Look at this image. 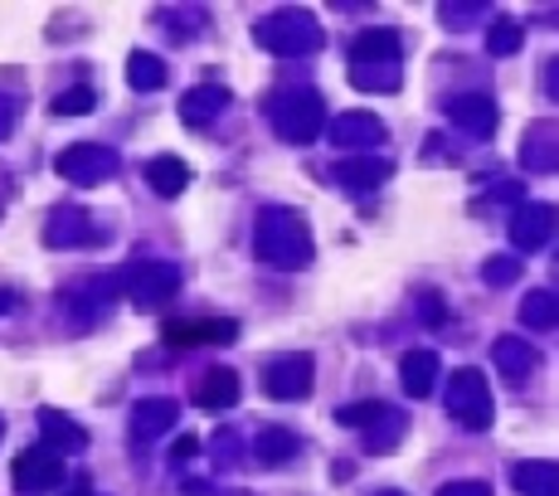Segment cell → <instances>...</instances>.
<instances>
[{
  "mask_svg": "<svg viewBox=\"0 0 559 496\" xmlns=\"http://www.w3.org/2000/svg\"><path fill=\"white\" fill-rule=\"evenodd\" d=\"M45 234H49V244L74 248V244H88L92 239V224H88V214H83L78 204H59V210L49 214Z\"/></svg>",
  "mask_w": 559,
  "mask_h": 496,
  "instance_id": "17",
  "label": "cell"
},
{
  "mask_svg": "<svg viewBox=\"0 0 559 496\" xmlns=\"http://www.w3.org/2000/svg\"><path fill=\"white\" fill-rule=\"evenodd\" d=\"M511 482L521 496H559V462H515Z\"/></svg>",
  "mask_w": 559,
  "mask_h": 496,
  "instance_id": "22",
  "label": "cell"
},
{
  "mask_svg": "<svg viewBox=\"0 0 559 496\" xmlns=\"http://www.w3.org/2000/svg\"><path fill=\"white\" fill-rule=\"evenodd\" d=\"M117 277H122V293H127L137 307L171 302L175 287H181V273H175L171 263H137V268H127V273H117Z\"/></svg>",
  "mask_w": 559,
  "mask_h": 496,
  "instance_id": "7",
  "label": "cell"
},
{
  "mask_svg": "<svg viewBox=\"0 0 559 496\" xmlns=\"http://www.w3.org/2000/svg\"><path fill=\"white\" fill-rule=\"evenodd\" d=\"M224 108H229V88H220V83H200L195 92H185L181 98V122L204 127V122H214Z\"/></svg>",
  "mask_w": 559,
  "mask_h": 496,
  "instance_id": "14",
  "label": "cell"
},
{
  "mask_svg": "<svg viewBox=\"0 0 559 496\" xmlns=\"http://www.w3.org/2000/svg\"><path fill=\"white\" fill-rule=\"evenodd\" d=\"M10 482H15V492H25V496L59 492V487H64V452L49 448V443H39V448H25V452L15 458V472H10Z\"/></svg>",
  "mask_w": 559,
  "mask_h": 496,
  "instance_id": "5",
  "label": "cell"
},
{
  "mask_svg": "<svg viewBox=\"0 0 559 496\" xmlns=\"http://www.w3.org/2000/svg\"><path fill=\"white\" fill-rule=\"evenodd\" d=\"M443 399H448V413L462 423V429H472V433L492 429L496 409H492V389H486V375H482V370H472V365L452 370V375H448V389H443Z\"/></svg>",
  "mask_w": 559,
  "mask_h": 496,
  "instance_id": "3",
  "label": "cell"
},
{
  "mask_svg": "<svg viewBox=\"0 0 559 496\" xmlns=\"http://www.w3.org/2000/svg\"><path fill=\"white\" fill-rule=\"evenodd\" d=\"M559 230V204H521L511 220V239L515 253H531V248H545Z\"/></svg>",
  "mask_w": 559,
  "mask_h": 496,
  "instance_id": "9",
  "label": "cell"
},
{
  "mask_svg": "<svg viewBox=\"0 0 559 496\" xmlns=\"http://www.w3.org/2000/svg\"><path fill=\"white\" fill-rule=\"evenodd\" d=\"M482 277H486V283H496V287L515 283V277H521V258H486Z\"/></svg>",
  "mask_w": 559,
  "mask_h": 496,
  "instance_id": "32",
  "label": "cell"
},
{
  "mask_svg": "<svg viewBox=\"0 0 559 496\" xmlns=\"http://www.w3.org/2000/svg\"><path fill=\"white\" fill-rule=\"evenodd\" d=\"M297 448H302V438L293 429H263L253 438L258 462H287V458H297Z\"/></svg>",
  "mask_w": 559,
  "mask_h": 496,
  "instance_id": "26",
  "label": "cell"
},
{
  "mask_svg": "<svg viewBox=\"0 0 559 496\" xmlns=\"http://www.w3.org/2000/svg\"><path fill=\"white\" fill-rule=\"evenodd\" d=\"M54 171L64 175L69 185H102L117 175V157H112L108 147H92V141H78V147L59 151Z\"/></svg>",
  "mask_w": 559,
  "mask_h": 496,
  "instance_id": "6",
  "label": "cell"
},
{
  "mask_svg": "<svg viewBox=\"0 0 559 496\" xmlns=\"http://www.w3.org/2000/svg\"><path fill=\"white\" fill-rule=\"evenodd\" d=\"M399 83V69H360L356 64V88H375V92H389Z\"/></svg>",
  "mask_w": 559,
  "mask_h": 496,
  "instance_id": "33",
  "label": "cell"
},
{
  "mask_svg": "<svg viewBox=\"0 0 559 496\" xmlns=\"http://www.w3.org/2000/svg\"><path fill=\"white\" fill-rule=\"evenodd\" d=\"M389 496H399V492H389Z\"/></svg>",
  "mask_w": 559,
  "mask_h": 496,
  "instance_id": "42",
  "label": "cell"
},
{
  "mask_svg": "<svg viewBox=\"0 0 559 496\" xmlns=\"http://www.w3.org/2000/svg\"><path fill=\"white\" fill-rule=\"evenodd\" d=\"M175 419H181L175 399H137L132 405V433L137 438H161V433L175 429Z\"/></svg>",
  "mask_w": 559,
  "mask_h": 496,
  "instance_id": "15",
  "label": "cell"
},
{
  "mask_svg": "<svg viewBox=\"0 0 559 496\" xmlns=\"http://www.w3.org/2000/svg\"><path fill=\"white\" fill-rule=\"evenodd\" d=\"M550 92H555V98H559V59H555V64H550Z\"/></svg>",
  "mask_w": 559,
  "mask_h": 496,
  "instance_id": "40",
  "label": "cell"
},
{
  "mask_svg": "<svg viewBox=\"0 0 559 496\" xmlns=\"http://www.w3.org/2000/svg\"><path fill=\"white\" fill-rule=\"evenodd\" d=\"M492 356H496V370H501L511 385H521V380H531L535 375V365H541V356H535V346L531 340H521V336H501L492 346Z\"/></svg>",
  "mask_w": 559,
  "mask_h": 496,
  "instance_id": "13",
  "label": "cell"
},
{
  "mask_svg": "<svg viewBox=\"0 0 559 496\" xmlns=\"http://www.w3.org/2000/svg\"><path fill=\"white\" fill-rule=\"evenodd\" d=\"M438 496H492V487L486 482H448Z\"/></svg>",
  "mask_w": 559,
  "mask_h": 496,
  "instance_id": "34",
  "label": "cell"
},
{
  "mask_svg": "<svg viewBox=\"0 0 559 496\" xmlns=\"http://www.w3.org/2000/svg\"><path fill=\"white\" fill-rule=\"evenodd\" d=\"M521 39H525V29H521V20H511V15L492 20V29H486V45H492L496 59L515 54V49H521Z\"/></svg>",
  "mask_w": 559,
  "mask_h": 496,
  "instance_id": "29",
  "label": "cell"
},
{
  "mask_svg": "<svg viewBox=\"0 0 559 496\" xmlns=\"http://www.w3.org/2000/svg\"><path fill=\"white\" fill-rule=\"evenodd\" d=\"M0 433H5V419H0Z\"/></svg>",
  "mask_w": 559,
  "mask_h": 496,
  "instance_id": "41",
  "label": "cell"
},
{
  "mask_svg": "<svg viewBox=\"0 0 559 496\" xmlns=\"http://www.w3.org/2000/svg\"><path fill=\"white\" fill-rule=\"evenodd\" d=\"M258 45L268 54H312L321 45V25L312 10H277V15L258 20Z\"/></svg>",
  "mask_w": 559,
  "mask_h": 496,
  "instance_id": "4",
  "label": "cell"
},
{
  "mask_svg": "<svg viewBox=\"0 0 559 496\" xmlns=\"http://www.w3.org/2000/svg\"><path fill=\"white\" fill-rule=\"evenodd\" d=\"M331 141H336L340 151H365V147L385 141V127H380V117H370V112H346V117L331 122Z\"/></svg>",
  "mask_w": 559,
  "mask_h": 496,
  "instance_id": "12",
  "label": "cell"
},
{
  "mask_svg": "<svg viewBox=\"0 0 559 496\" xmlns=\"http://www.w3.org/2000/svg\"><path fill=\"white\" fill-rule=\"evenodd\" d=\"M253 248L273 268H307L312 263V230H307V220L297 210H263Z\"/></svg>",
  "mask_w": 559,
  "mask_h": 496,
  "instance_id": "1",
  "label": "cell"
},
{
  "mask_svg": "<svg viewBox=\"0 0 559 496\" xmlns=\"http://www.w3.org/2000/svg\"><path fill=\"white\" fill-rule=\"evenodd\" d=\"M521 161H531L535 171H559V122H541L525 132Z\"/></svg>",
  "mask_w": 559,
  "mask_h": 496,
  "instance_id": "18",
  "label": "cell"
},
{
  "mask_svg": "<svg viewBox=\"0 0 559 496\" xmlns=\"http://www.w3.org/2000/svg\"><path fill=\"white\" fill-rule=\"evenodd\" d=\"M127 78L137 83L141 92H157L161 83H165V64H161L157 54H147V49H137V54L127 59Z\"/></svg>",
  "mask_w": 559,
  "mask_h": 496,
  "instance_id": "28",
  "label": "cell"
},
{
  "mask_svg": "<svg viewBox=\"0 0 559 496\" xmlns=\"http://www.w3.org/2000/svg\"><path fill=\"white\" fill-rule=\"evenodd\" d=\"M10 307H15V293H10V287H0V312H10Z\"/></svg>",
  "mask_w": 559,
  "mask_h": 496,
  "instance_id": "39",
  "label": "cell"
},
{
  "mask_svg": "<svg viewBox=\"0 0 559 496\" xmlns=\"http://www.w3.org/2000/svg\"><path fill=\"white\" fill-rule=\"evenodd\" d=\"M448 117L458 122L462 132H472V137L486 141V137L496 132V122H501V112H496V102L482 98V92H462V98L448 102Z\"/></svg>",
  "mask_w": 559,
  "mask_h": 496,
  "instance_id": "11",
  "label": "cell"
},
{
  "mask_svg": "<svg viewBox=\"0 0 559 496\" xmlns=\"http://www.w3.org/2000/svg\"><path fill=\"white\" fill-rule=\"evenodd\" d=\"M312 380H316L312 356H283L263 370V389L273 399H307L312 395Z\"/></svg>",
  "mask_w": 559,
  "mask_h": 496,
  "instance_id": "8",
  "label": "cell"
},
{
  "mask_svg": "<svg viewBox=\"0 0 559 496\" xmlns=\"http://www.w3.org/2000/svg\"><path fill=\"white\" fill-rule=\"evenodd\" d=\"M92 102H98V92L92 88H69V92H59V98L49 102V112H54V117H69V112H92Z\"/></svg>",
  "mask_w": 559,
  "mask_h": 496,
  "instance_id": "30",
  "label": "cell"
},
{
  "mask_svg": "<svg viewBox=\"0 0 559 496\" xmlns=\"http://www.w3.org/2000/svg\"><path fill=\"white\" fill-rule=\"evenodd\" d=\"M423 312H428V317H423V322H428V326H443V322H448V312H443V302H438V297H423Z\"/></svg>",
  "mask_w": 559,
  "mask_h": 496,
  "instance_id": "35",
  "label": "cell"
},
{
  "mask_svg": "<svg viewBox=\"0 0 559 496\" xmlns=\"http://www.w3.org/2000/svg\"><path fill=\"white\" fill-rule=\"evenodd\" d=\"M195 448H200V443H195V438H181V443H175V458H190Z\"/></svg>",
  "mask_w": 559,
  "mask_h": 496,
  "instance_id": "38",
  "label": "cell"
},
{
  "mask_svg": "<svg viewBox=\"0 0 559 496\" xmlns=\"http://www.w3.org/2000/svg\"><path fill=\"white\" fill-rule=\"evenodd\" d=\"M147 185L161 195V200H175V195L190 185V165H185L181 157H157L147 165Z\"/></svg>",
  "mask_w": 559,
  "mask_h": 496,
  "instance_id": "24",
  "label": "cell"
},
{
  "mask_svg": "<svg viewBox=\"0 0 559 496\" xmlns=\"http://www.w3.org/2000/svg\"><path fill=\"white\" fill-rule=\"evenodd\" d=\"M389 175H395V161H385V157H356V161L336 165V181L346 185V190H375Z\"/></svg>",
  "mask_w": 559,
  "mask_h": 496,
  "instance_id": "16",
  "label": "cell"
},
{
  "mask_svg": "<svg viewBox=\"0 0 559 496\" xmlns=\"http://www.w3.org/2000/svg\"><path fill=\"white\" fill-rule=\"evenodd\" d=\"M39 429H45V443L49 448H59V452H83L88 448V433L78 429L69 413H59V409H39Z\"/></svg>",
  "mask_w": 559,
  "mask_h": 496,
  "instance_id": "19",
  "label": "cell"
},
{
  "mask_svg": "<svg viewBox=\"0 0 559 496\" xmlns=\"http://www.w3.org/2000/svg\"><path fill=\"white\" fill-rule=\"evenodd\" d=\"M385 409H389V405H380V399H365V405H346V409H336V419H340V423H350V429H360V433H365L370 423H375Z\"/></svg>",
  "mask_w": 559,
  "mask_h": 496,
  "instance_id": "31",
  "label": "cell"
},
{
  "mask_svg": "<svg viewBox=\"0 0 559 496\" xmlns=\"http://www.w3.org/2000/svg\"><path fill=\"white\" fill-rule=\"evenodd\" d=\"M15 112H20V98H0V137L10 132V122H15Z\"/></svg>",
  "mask_w": 559,
  "mask_h": 496,
  "instance_id": "36",
  "label": "cell"
},
{
  "mask_svg": "<svg viewBox=\"0 0 559 496\" xmlns=\"http://www.w3.org/2000/svg\"><path fill=\"white\" fill-rule=\"evenodd\" d=\"M403 433H409V423H403L395 409H385L365 433H360V438H365V452H395L403 443Z\"/></svg>",
  "mask_w": 559,
  "mask_h": 496,
  "instance_id": "25",
  "label": "cell"
},
{
  "mask_svg": "<svg viewBox=\"0 0 559 496\" xmlns=\"http://www.w3.org/2000/svg\"><path fill=\"white\" fill-rule=\"evenodd\" d=\"M496 200H525V185L521 181H506V185H496Z\"/></svg>",
  "mask_w": 559,
  "mask_h": 496,
  "instance_id": "37",
  "label": "cell"
},
{
  "mask_svg": "<svg viewBox=\"0 0 559 496\" xmlns=\"http://www.w3.org/2000/svg\"><path fill=\"white\" fill-rule=\"evenodd\" d=\"M399 380H403V389H409L413 399L433 395V380H438V356H433V350H409V356L399 360Z\"/></svg>",
  "mask_w": 559,
  "mask_h": 496,
  "instance_id": "20",
  "label": "cell"
},
{
  "mask_svg": "<svg viewBox=\"0 0 559 496\" xmlns=\"http://www.w3.org/2000/svg\"><path fill=\"white\" fill-rule=\"evenodd\" d=\"M200 409H234L239 405V375H234L229 365H214L210 375L200 380Z\"/></svg>",
  "mask_w": 559,
  "mask_h": 496,
  "instance_id": "23",
  "label": "cell"
},
{
  "mask_svg": "<svg viewBox=\"0 0 559 496\" xmlns=\"http://www.w3.org/2000/svg\"><path fill=\"white\" fill-rule=\"evenodd\" d=\"M521 317H525V326H535V331L559 326V293H525Z\"/></svg>",
  "mask_w": 559,
  "mask_h": 496,
  "instance_id": "27",
  "label": "cell"
},
{
  "mask_svg": "<svg viewBox=\"0 0 559 496\" xmlns=\"http://www.w3.org/2000/svg\"><path fill=\"white\" fill-rule=\"evenodd\" d=\"M165 340H175V346H190V340H214V346H229L234 336H239V326L234 322H165Z\"/></svg>",
  "mask_w": 559,
  "mask_h": 496,
  "instance_id": "21",
  "label": "cell"
},
{
  "mask_svg": "<svg viewBox=\"0 0 559 496\" xmlns=\"http://www.w3.org/2000/svg\"><path fill=\"white\" fill-rule=\"evenodd\" d=\"M350 59H356L360 69H399L403 39L395 29H365V35H356V45H350Z\"/></svg>",
  "mask_w": 559,
  "mask_h": 496,
  "instance_id": "10",
  "label": "cell"
},
{
  "mask_svg": "<svg viewBox=\"0 0 559 496\" xmlns=\"http://www.w3.org/2000/svg\"><path fill=\"white\" fill-rule=\"evenodd\" d=\"M268 117H273L277 137L287 141H316L321 137V122H326V108L312 88H283L268 98Z\"/></svg>",
  "mask_w": 559,
  "mask_h": 496,
  "instance_id": "2",
  "label": "cell"
}]
</instances>
